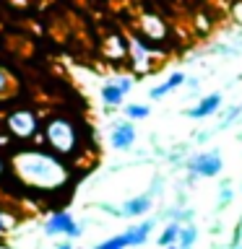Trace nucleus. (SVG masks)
Instances as JSON below:
<instances>
[{
	"instance_id": "18",
	"label": "nucleus",
	"mask_w": 242,
	"mask_h": 249,
	"mask_svg": "<svg viewBox=\"0 0 242 249\" xmlns=\"http://www.w3.org/2000/svg\"><path fill=\"white\" fill-rule=\"evenodd\" d=\"M94 249H128V244H125L122 233H117V236H109L104 241H99V244H94Z\"/></svg>"
},
{
	"instance_id": "12",
	"label": "nucleus",
	"mask_w": 242,
	"mask_h": 249,
	"mask_svg": "<svg viewBox=\"0 0 242 249\" xmlns=\"http://www.w3.org/2000/svg\"><path fill=\"white\" fill-rule=\"evenodd\" d=\"M141 29H143L146 39H151V42H159V39L167 36V26H164V21L156 18V16H143Z\"/></svg>"
},
{
	"instance_id": "24",
	"label": "nucleus",
	"mask_w": 242,
	"mask_h": 249,
	"mask_svg": "<svg viewBox=\"0 0 242 249\" xmlns=\"http://www.w3.org/2000/svg\"><path fill=\"white\" fill-rule=\"evenodd\" d=\"M232 249H242V244H234V247H232Z\"/></svg>"
},
{
	"instance_id": "22",
	"label": "nucleus",
	"mask_w": 242,
	"mask_h": 249,
	"mask_svg": "<svg viewBox=\"0 0 242 249\" xmlns=\"http://www.w3.org/2000/svg\"><path fill=\"white\" fill-rule=\"evenodd\" d=\"M55 249H73V244H70V241H60V244L55 247Z\"/></svg>"
},
{
	"instance_id": "19",
	"label": "nucleus",
	"mask_w": 242,
	"mask_h": 249,
	"mask_svg": "<svg viewBox=\"0 0 242 249\" xmlns=\"http://www.w3.org/2000/svg\"><path fill=\"white\" fill-rule=\"evenodd\" d=\"M11 229H13V218L8 215L5 210H0V236H5Z\"/></svg>"
},
{
	"instance_id": "21",
	"label": "nucleus",
	"mask_w": 242,
	"mask_h": 249,
	"mask_svg": "<svg viewBox=\"0 0 242 249\" xmlns=\"http://www.w3.org/2000/svg\"><path fill=\"white\" fill-rule=\"evenodd\" d=\"M115 83L120 86V91H122V93H130V91H133V78H130V75H122V78H117Z\"/></svg>"
},
{
	"instance_id": "1",
	"label": "nucleus",
	"mask_w": 242,
	"mask_h": 249,
	"mask_svg": "<svg viewBox=\"0 0 242 249\" xmlns=\"http://www.w3.org/2000/svg\"><path fill=\"white\" fill-rule=\"evenodd\" d=\"M11 169L29 190H62L70 182V169L60 156L50 153L47 148H21L13 153Z\"/></svg>"
},
{
	"instance_id": "15",
	"label": "nucleus",
	"mask_w": 242,
	"mask_h": 249,
	"mask_svg": "<svg viewBox=\"0 0 242 249\" xmlns=\"http://www.w3.org/2000/svg\"><path fill=\"white\" fill-rule=\"evenodd\" d=\"M180 226H182L180 221H169V223H167V226H164V229H161V233H159V236H156V244H159L161 249H164V247H172V244H177V236H180Z\"/></svg>"
},
{
	"instance_id": "23",
	"label": "nucleus",
	"mask_w": 242,
	"mask_h": 249,
	"mask_svg": "<svg viewBox=\"0 0 242 249\" xmlns=\"http://www.w3.org/2000/svg\"><path fill=\"white\" fill-rule=\"evenodd\" d=\"M164 249H180V247H177V244H172V247H164Z\"/></svg>"
},
{
	"instance_id": "20",
	"label": "nucleus",
	"mask_w": 242,
	"mask_h": 249,
	"mask_svg": "<svg viewBox=\"0 0 242 249\" xmlns=\"http://www.w3.org/2000/svg\"><path fill=\"white\" fill-rule=\"evenodd\" d=\"M242 114V107H232L229 112L224 114V120H222V127H226V124H232L234 120H237V117Z\"/></svg>"
},
{
	"instance_id": "5",
	"label": "nucleus",
	"mask_w": 242,
	"mask_h": 249,
	"mask_svg": "<svg viewBox=\"0 0 242 249\" xmlns=\"http://www.w3.org/2000/svg\"><path fill=\"white\" fill-rule=\"evenodd\" d=\"M5 127L13 138L19 140H31L39 135V117L31 112V109H13L11 114L5 117Z\"/></svg>"
},
{
	"instance_id": "9",
	"label": "nucleus",
	"mask_w": 242,
	"mask_h": 249,
	"mask_svg": "<svg viewBox=\"0 0 242 249\" xmlns=\"http://www.w3.org/2000/svg\"><path fill=\"white\" fill-rule=\"evenodd\" d=\"M156 229V221L154 218H146V221H138V223H133L128 226V229L122 231V236H125V244L130 247H143L148 239H151V233Z\"/></svg>"
},
{
	"instance_id": "17",
	"label": "nucleus",
	"mask_w": 242,
	"mask_h": 249,
	"mask_svg": "<svg viewBox=\"0 0 242 249\" xmlns=\"http://www.w3.org/2000/svg\"><path fill=\"white\" fill-rule=\"evenodd\" d=\"M13 91H16L13 78L8 75V70H5V68H0V99H8Z\"/></svg>"
},
{
	"instance_id": "6",
	"label": "nucleus",
	"mask_w": 242,
	"mask_h": 249,
	"mask_svg": "<svg viewBox=\"0 0 242 249\" xmlns=\"http://www.w3.org/2000/svg\"><path fill=\"white\" fill-rule=\"evenodd\" d=\"M136 124L128 122V120H117L109 124V145L115 148V151H130L133 145H136Z\"/></svg>"
},
{
	"instance_id": "7",
	"label": "nucleus",
	"mask_w": 242,
	"mask_h": 249,
	"mask_svg": "<svg viewBox=\"0 0 242 249\" xmlns=\"http://www.w3.org/2000/svg\"><path fill=\"white\" fill-rule=\"evenodd\" d=\"M128 52H130V60H133V68L138 70V73H148L154 65V52L148 42H143L141 36H133L128 42Z\"/></svg>"
},
{
	"instance_id": "14",
	"label": "nucleus",
	"mask_w": 242,
	"mask_h": 249,
	"mask_svg": "<svg viewBox=\"0 0 242 249\" xmlns=\"http://www.w3.org/2000/svg\"><path fill=\"white\" fill-rule=\"evenodd\" d=\"M195 241H198V226H195V223H182V226H180L177 247L180 249H193Z\"/></svg>"
},
{
	"instance_id": "13",
	"label": "nucleus",
	"mask_w": 242,
	"mask_h": 249,
	"mask_svg": "<svg viewBox=\"0 0 242 249\" xmlns=\"http://www.w3.org/2000/svg\"><path fill=\"white\" fill-rule=\"evenodd\" d=\"M99 96H101V104H104V107H112V109H117V107H122L125 93L120 91V86H117V83L112 81V83H104V86H101Z\"/></svg>"
},
{
	"instance_id": "16",
	"label": "nucleus",
	"mask_w": 242,
	"mask_h": 249,
	"mask_svg": "<svg viewBox=\"0 0 242 249\" xmlns=\"http://www.w3.org/2000/svg\"><path fill=\"white\" fill-rule=\"evenodd\" d=\"M122 114H125L128 122H141V120H146V117L151 114V107L148 104H125Z\"/></svg>"
},
{
	"instance_id": "11",
	"label": "nucleus",
	"mask_w": 242,
	"mask_h": 249,
	"mask_svg": "<svg viewBox=\"0 0 242 249\" xmlns=\"http://www.w3.org/2000/svg\"><path fill=\"white\" fill-rule=\"evenodd\" d=\"M187 81V78H185V73H182V70H175V73H169L167 75V81H161L159 86H154V89H148V99H164V96H167V93H172V91H177L180 89V86H182Z\"/></svg>"
},
{
	"instance_id": "10",
	"label": "nucleus",
	"mask_w": 242,
	"mask_h": 249,
	"mask_svg": "<svg viewBox=\"0 0 242 249\" xmlns=\"http://www.w3.org/2000/svg\"><path fill=\"white\" fill-rule=\"evenodd\" d=\"M154 205V197L151 195H136V197L125 200L120 205V215L122 218H143Z\"/></svg>"
},
{
	"instance_id": "3",
	"label": "nucleus",
	"mask_w": 242,
	"mask_h": 249,
	"mask_svg": "<svg viewBox=\"0 0 242 249\" xmlns=\"http://www.w3.org/2000/svg\"><path fill=\"white\" fill-rule=\"evenodd\" d=\"M185 169L190 171L193 177H203V179H214L224 171V159L219 148H208V151H201L190 156L185 161Z\"/></svg>"
},
{
	"instance_id": "8",
	"label": "nucleus",
	"mask_w": 242,
	"mask_h": 249,
	"mask_svg": "<svg viewBox=\"0 0 242 249\" xmlns=\"http://www.w3.org/2000/svg\"><path fill=\"white\" fill-rule=\"evenodd\" d=\"M222 101H224V96L219 91H214V93H208V96H203L198 104L185 109V114L190 117V120H208V117H214L219 109H222Z\"/></svg>"
},
{
	"instance_id": "4",
	"label": "nucleus",
	"mask_w": 242,
	"mask_h": 249,
	"mask_svg": "<svg viewBox=\"0 0 242 249\" xmlns=\"http://www.w3.org/2000/svg\"><path fill=\"white\" fill-rule=\"evenodd\" d=\"M44 236H65V239H78L83 233L81 223L76 221V215L70 210H55L44 218L42 223Z\"/></svg>"
},
{
	"instance_id": "2",
	"label": "nucleus",
	"mask_w": 242,
	"mask_h": 249,
	"mask_svg": "<svg viewBox=\"0 0 242 249\" xmlns=\"http://www.w3.org/2000/svg\"><path fill=\"white\" fill-rule=\"evenodd\" d=\"M42 138L47 143V151L60 156L62 161L73 159L81 151V132H78L76 122L68 120V117H52V120L44 122L42 127Z\"/></svg>"
}]
</instances>
